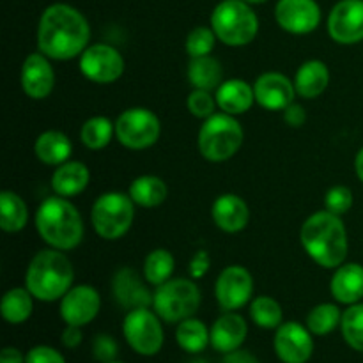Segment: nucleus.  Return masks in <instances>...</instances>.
Returning a JSON list of instances; mask_svg holds the SVG:
<instances>
[{"instance_id":"423d86ee","label":"nucleus","mask_w":363,"mask_h":363,"mask_svg":"<svg viewBox=\"0 0 363 363\" xmlns=\"http://www.w3.org/2000/svg\"><path fill=\"white\" fill-rule=\"evenodd\" d=\"M211 28L227 46H247L257 38L259 18L243 0H222L211 13Z\"/></svg>"},{"instance_id":"f704fd0d","label":"nucleus","mask_w":363,"mask_h":363,"mask_svg":"<svg viewBox=\"0 0 363 363\" xmlns=\"http://www.w3.org/2000/svg\"><path fill=\"white\" fill-rule=\"evenodd\" d=\"M250 319L262 330H277L284 323L282 305L272 296H257L250 301Z\"/></svg>"},{"instance_id":"2eb2a0df","label":"nucleus","mask_w":363,"mask_h":363,"mask_svg":"<svg viewBox=\"0 0 363 363\" xmlns=\"http://www.w3.org/2000/svg\"><path fill=\"white\" fill-rule=\"evenodd\" d=\"M275 20L289 34H311L321 23V7L315 0H279Z\"/></svg>"},{"instance_id":"dca6fc26","label":"nucleus","mask_w":363,"mask_h":363,"mask_svg":"<svg viewBox=\"0 0 363 363\" xmlns=\"http://www.w3.org/2000/svg\"><path fill=\"white\" fill-rule=\"evenodd\" d=\"M328 34L339 45L363 41V0H340L328 16Z\"/></svg>"},{"instance_id":"a211bd4d","label":"nucleus","mask_w":363,"mask_h":363,"mask_svg":"<svg viewBox=\"0 0 363 363\" xmlns=\"http://www.w3.org/2000/svg\"><path fill=\"white\" fill-rule=\"evenodd\" d=\"M254 92L255 103L272 112H284L291 103H294V96H296L294 82L277 71L262 73L255 80Z\"/></svg>"},{"instance_id":"ea45409f","label":"nucleus","mask_w":363,"mask_h":363,"mask_svg":"<svg viewBox=\"0 0 363 363\" xmlns=\"http://www.w3.org/2000/svg\"><path fill=\"white\" fill-rule=\"evenodd\" d=\"M119 354V344L108 333H99L92 340V357L99 363H108L117 360Z\"/></svg>"},{"instance_id":"9d476101","label":"nucleus","mask_w":363,"mask_h":363,"mask_svg":"<svg viewBox=\"0 0 363 363\" xmlns=\"http://www.w3.org/2000/svg\"><path fill=\"white\" fill-rule=\"evenodd\" d=\"M160 133H162L160 117L144 106L124 110L116 121V138L121 145L131 151L152 147L158 142Z\"/></svg>"},{"instance_id":"8fccbe9b","label":"nucleus","mask_w":363,"mask_h":363,"mask_svg":"<svg viewBox=\"0 0 363 363\" xmlns=\"http://www.w3.org/2000/svg\"><path fill=\"white\" fill-rule=\"evenodd\" d=\"M188 363H209V362L204 360V358H194V360L188 362Z\"/></svg>"},{"instance_id":"cd10ccee","label":"nucleus","mask_w":363,"mask_h":363,"mask_svg":"<svg viewBox=\"0 0 363 363\" xmlns=\"http://www.w3.org/2000/svg\"><path fill=\"white\" fill-rule=\"evenodd\" d=\"M128 194H130L131 201L135 204L140 206V208L151 209L165 202L167 195H169V188H167L165 181L162 177L145 174V176H138L137 179H133Z\"/></svg>"},{"instance_id":"f03ea898","label":"nucleus","mask_w":363,"mask_h":363,"mask_svg":"<svg viewBox=\"0 0 363 363\" xmlns=\"http://www.w3.org/2000/svg\"><path fill=\"white\" fill-rule=\"evenodd\" d=\"M300 241L308 257L321 268L335 269L346 262L350 241L342 218L328 209L308 216L300 230Z\"/></svg>"},{"instance_id":"c85d7f7f","label":"nucleus","mask_w":363,"mask_h":363,"mask_svg":"<svg viewBox=\"0 0 363 363\" xmlns=\"http://www.w3.org/2000/svg\"><path fill=\"white\" fill-rule=\"evenodd\" d=\"M176 342L184 353L199 354L211 346V330L201 319L188 318L177 325Z\"/></svg>"},{"instance_id":"3c124183","label":"nucleus","mask_w":363,"mask_h":363,"mask_svg":"<svg viewBox=\"0 0 363 363\" xmlns=\"http://www.w3.org/2000/svg\"><path fill=\"white\" fill-rule=\"evenodd\" d=\"M108 363H124V362H119V360H113V362H108Z\"/></svg>"},{"instance_id":"20e7f679","label":"nucleus","mask_w":363,"mask_h":363,"mask_svg":"<svg viewBox=\"0 0 363 363\" xmlns=\"http://www.w3.org/2000/svg\"><path fill=\"white\" fill-rule=\"evenodd\" d=\"M74 269L67 255L57 248L39 250L28 262L25 273V287L39 301L62 300L64 294L73 287Z\"/></svg>"},{"instance_id":"f3484780","label":"nucleus","mask_w":363,"mask_h":363,"mask_svg":"<svg viewBox=\"0 0 363 363\" xmlns=\"http://www.w3.org/2000/svg\"><path fill=\"white\" fill-rule=\"evenodd\" d=\"M147 280L133 268H119L112 279V294L119 307L130 312L135 308H152V293L147 287Z\"/></svg>"},{"instance_id":"a19ab883","label":"nucleus","mask_w":363,"mask_h":363,"mask_svg":"<svg viewBox=\"0 0 363 363\" xmlns=\"http://www.w3.org/2000/svg\"><path fill=\"white\" fill-rule=\"evenodd\" d=\"M25 363H66V358L55 347L46 346V344H38L30 347L25 354Z\"/></svg>"},{"instance_id":"de8ad7c7","label":"nucleus","mask_w":363,"mask_h":363,"mask_svg":"<svg viewBox=\"0 0 363 363\" xmlns=\"http://www.w3.org/2000/svg\"><path fill=\"white\" fill-rule=\"evenodd\" d=\"M354 172H357V177L363 184V147L357 152V158H354Z\"/></svg>"},{"instance_id":"1a4fd4ad","label":"nucleus","mask_w":363,"mask_h":363,"mask_svg":"<svg viewBox=\"0 0 363 363\" xmlns=\"http://www.w3.org/2000/svg\"><path fill=\"white\" fill-rule=\"evenodd\" d=\"M123 335L128 346L140 357H155L165 342L162 319L152 308H135L126 312Z\"/></svg>"},{"instance_id":"a18cd8bd","label":"nucleus","mask_w":363,"mask_h":363,"mask_svg":"<svg viewBox=\"0 0 363 363\" xmlns=\"http://www.w3.org/2000/svg\"><path fill=\"white\" fill-rule=\"evenodd\" d=\"M222 363H261V362L257 360V357H255V354H252L250 351H247L241 347V350L233 351V353L223 354Z\"/></svg>"},{"instance_id":"f8f14e48","label":"nucleus","mask_w":363,"mask_h":363,"mask_svg":"<svg viewBox=\"0 0 363 363\" xmlns=\"http://www.w3.org/2000/svg\"><path fill=\"white\" fill-rule=\"evenodd\" d=\"M254 277L245 266L233 264L222 269L215 282V296L223 312H238L252 300Z\"/></svg>"},{"instance_id":"9b49d317","label":"nucleus","mask_w":363,"mask_h":363,"mask_svg":"<svg viewBox=\"0 0 363 363\" xmlns=\"http://www.w3.org/2000/svg\"><path fill=\"white\" fill-rule=\"evenodd\" d=\"M80 73L92 84L108 85L119 80L124 74V57L116 46L106 43H96L85 48V52L78 57Z\"/></svg>"},{"instance_id":"393cba45","label":"nucleus","mask_w":363,"mask_h":363,"mask_svg":"<svg viewBox=\"0 0 363 363\" xmlns=\"http://www.w3.org/2000/svg\"><path fill=\"white\" fill-rule=\"evenodd\" d=\"M293 82L296 94L303 99L319 98L330 85V69L323 60H307L298 67Z\"/></svg>"},{"instance_id":"5701e85b","label":"nucleus","mask_w":363,"mask_h":363,"mask_svg":"<svg viewBox=\"0 0 363 363\" xmlns=\"http://www.w3.org/2000/svg\"><path fill=\"white\" fill-rule=\"evenodd\" d=\"M216 105L222 112L229 113V116H241V113L248 112L255 103V92L254 85L248 82L241 80V78H230V80H223L222 85L215 91Z\"/></svg>"},{"instance_id":"bb28decb","label":"nucleus","mask_w":363,"mask_h":363,"mask_svg":"<svg viewBox=\"0 0 363 363\" xmlns=\"http://www.w3.org/2000/svg\"><path fill=\"white\" fill-rule=\"evenodd\" d=\"M188 80L194 89L216 91L223 82V66L216 57H194L188 64Z\"/></svg>"},{"instance_id":"72a5a7b5","label":"nucleus","mask_w":363,"mask_h":363,"mask_svg":"<svg viewBox=\"0 0 363 363\" xmlns=\"http://www.w3.org/2000/svg\"><path fill=\"white\" fill-rule=\"evenodd\" d=\"M342 321V312L335 303H319L307 314L305 326L311 330L312 335L325 337L335 332Z\"/></svg>"},{"instance_id":"7c9ffc66","label":"nucleus","mask_w":363,"mask_h":363,"mask_svg":"<svg viewBox=\"0 0 363 363\" xmlns=\"http://www.w3.org/2000/svg\"><path fill=\"white\" fill-rule=\"evenodd\" d=\"M28 222V208L16 191L4 190L0 194V227L4 233H20Z\"/></svg>"},{"instance_id":"f257e3e1","label":"nucleus","mask_w":363,"mask_h":363,"mask_svg":"<svg viewBox=\"0 0 363 363\" xmlns=\"http://www.w3.org/2000/svg\"><path fill=\"white\" fill-rule=\"evenodd\" d=\"M91 41L87 18L69 4H52L43 11L38 25V50L53 60L80 57Z\"/></svg>"},{"instance_id":"c9c22d12","label":"nucleus","mask_w":363,"mask_h":363,"mask_svg":"<svg viewBox=\"0 0 363 363\" xmlns=\"http://www.w3.org/2000/svg\"><path fill=\"white\" fill-rule=\"evenodd\" d=\"M340 333L351 350L363 353V303L350 305L342 312Z\"/></svg>"},{"instance_id":"0eeeda50","label":"nucleus","mask_w":363,"mask_h":363,"mask_svg":"<svg viewBox=\"0 0 363 363\" xmlns=\"http://www.w3.org/2000/svg\"><path fill=\"white\" fill-rule=\"evenodd\" d=\"M201 289L194 279H170L156 287L152 296V311L163 323L179 325L188 318H194L201 307Z\"/></svg>"},{"instance_id":"39448f33","label":"nucleus","mask_w":363,"mask_h":363,"mask_svg":"<svg viewBox=\"0 0 363 363\" xmlns=\"http://www.w3.org/2000/svg\"><path fill=\"white\" fill-rule=\"evenodd\" d=\"M243 140V126L238 123L236 117L220 112L204 119L199 130L197 147L202 158L213 163H222L240 151Z\"/></svg>"},{"instance_id":"49530a36","label":"nucleus","mask_w":363,"mask_h":363,"mask_svg":"<svg viewBox=\"0 0 363 363\" xmlns=\"http://www.w3.org/2000/svg\"><path fill=\"white\" fill-rule=\"evenodd\" d=\"M0 363H25V354L18 347L7 346L0 351Z\"/></svg>"},{"instance_id":"7ed1b4c3","label":"nucleus","mask_w":363,"mask_h":363,"mask_svg":"<svg viewBox=\"0 0 363 363\" xmlns=\"http://www.w3.org/2000/svg\"><path fill=\"white\" fill-rule=\"evenodd\" d=\"M35 229L50 248L69 252L84 240V220L69 199L53 195L45 199L35 211Z\"/></svg>"},{"instance_id":"4be33fe9","label":"nucleus","mask_w":363,"mask_h":363,"mask_svg":"<svg viewBox=\"0 0 363 363\" xmlns=\"http://www.w3.org/2000/svg\"><path fill=\"white\" fill-rule=\"evenodd\" d=\"M330 291L337 303L340 305H354L363 300V266L358 262H344L330 282Z\"/></svg>"},{"instance_id":"b1692460","label":"nucleus","mask_w":363,"mask_h":363,"mask_svg":"<svg viewBox=\"0 0 363 363\" xmlns=\"http://www.w3.org/2000/svg\"><path fill=\"white\" fill-rule=\"evenodd\" d=\"M89 181H91V172L87 165L77 160H67L53 170L52 190L60 197L73 199L89 186Z\"/></svg>"},{"instance_id":"6e6552de","label":"nucleus","mask_w":363,"mask_h":363,"mask_svg":"<svg viewBox=\"0 0 363 363\" xmlns=\"http://www.w3.org/2000/svg\"><path fill=\"white\" fill-rule=\"evenodd\" d=\"M135 206L130 194L106 191L99 195L91 209V223L96 234L106 241L121 240L133 225Z\"/></svg>"},{"instance_id":"79ce46f5","label":"nucleus","mask_w":363,"mask_h":363,"mask_svg":"<svg viewBox=\"0 0 363 363\" xmlns=\"http://www.w3.org/2000/svg\"><path fill=\"white\" fill-rule=\"evenodd\" d=\"M209 264H211V259H209L208 252L199 250L197 254L194 255V259L190 261V268H188V272H190V279L194 280L202 279V277L208 273Z\"/></svg>"},{"instance_id":"ddd939ff","label":"nucleus","mask_w":363,"mask_h":363,"mask_svg":"<svg viewBox=\"0 0 363 363\" xmlns=\"http://www.w3.org/2000/svg\"><path fill=\"white\" fill-rule=\"evenodd\" d=\"M273 350L282 363H307L314 354V335L300 323H282L275 330Z\"/></svg>"},{"instance_id":"4468645a","label":"nucleus","mask_w":363,"mask_h":363,"mask_svg":"<svg viewBox=\"0 0 363 363\" xmlns=\"http://www.w3.org/2000/svg\"><path fill=\"white\" fill-rule=\"evenodd\" d=\"M101 311V296L92 286H73L62 296L59 305L60 318L66 325L87 326Z\"/></svg>"},{"instance_id":"37998d69","label":"nucleus","mask_w":363,"mask_h":363,"mask_svg":"<svg viewBox=\"0 0 363 363\" xmlns=\"http://www.w3.org/2000/svg\"><path fill=\"white\" fill-rule=\"evenodd\" d=\"M284 121L289 124L291 128H301L307 123V112L298 103H291L286 110H284Z\"/></svg>"},{"instance_id":"2f4dec72","label":"nucleus","mask_w":363,"mask_h":363,"mask_svg":"<svg viewBox=\"0 0 363 363\" xmlns=\"http://www.w3.org/2000/svg\"><path fill=\"white\" fill-rule=\"evenodd\" d=\"M116 135V123L105 116H94L80 128V140L91 151H101L112 142Z\"/></svg>"},{"instance_id":"6ab92c4d","label":"nucleus","mask_w":363,"mask_h":363,"mask_svg":"<svg viewBox=\"0 0 363 363\" xmlns=\"http://www.w3.org/2000/svg\"><path fill=\"white\" fill-rule=\"evenodd\" d=\"M21 89L30 99H46L55 89V71L41 52L30 53L21 64Z\"/></svg>"},{"instance_id":"473e14b6","label":"nucleus","mask_w":363,"mask_h":363,"mask_svg":"<svg viewBox=\"0 0 363 363\" xmlns=\"http://www.w3.org/2000/svg\"><path fill=\"white\" fill-rule=\"evenodd\" d=\"M176 269V259L167 248H155L147 254L144 261V279L149 286H162L167 280L172 279Z\"/></svg>"},{"instance_id":"e433bc0d","label":"nucleus","mask_w":363,"mask_h":363,"mask_svg":"<svg viewBox=\"0 0 363 363\" xmlns=\"http://www.w3.org/2000/svg\"><path fill=\"white\" fill-rule=\"evenodd\" d=\"M216 34L211 27H195L194 30H190V34L186 35V41H184V48H186L188 55L194 59V57H204L209 55L215 48L216 43Z\"/></svg>"},{"instance_id":"c756f323","label":"nucleus","mask_w":363,"mask_h":363,"mask_svg":"<svg viewBox=\"0 0 363 363\" xmlns=\"http://www.w3.org/2000/svg\"><path fill=\"white\" fill-rule=\"evenodd\" d=\"M34 300L27 287H13L7 291L0 303L4 321L9 325H23L34 312Z\"/></svg>"},{"instance_id":"c03bdc74","label":"nucleus","mask_w":363,"mask_h":363,"mask_svg":"<svg viewBox=\"0 0 363 363\" xmlns=\"http://www.w3.org/2000/svg\"><path fill=\"white\" fill-rule=\"evenodd\" d=\"M60 340H62V346L67 347V350H77V347L82 344V340H84L82 326L66 325L62 335H60Z\"/></svg>"},{"instance_id":"412c9836","label":"nucleus","mask_w":363,"mask_h":363,"mask_svg":"<svg viewBox=\"0 0 363 363\" xmlns=\"http://www.w3.org/2000/svg\"><path fill=\"white\" fill-rule=\"evenodd\" d=\"M213 222L227 234L241 233L250 222V209L247 202L236 194H223L211 206Z\"/></svg>"},{"instance_id":"a878e982","label":"nucleus","mask_w":363,"mask_h":363,"mask_svg":"<svg viewBox=\"0 0 363 363\" xmlns=\"http://www.w3.org/2000/svg\"><path fill=\"white\" fill-rule=\"evenodd\" d=\"M34 152L38 160L45 165L59 167L71 158L73 152V142L66 133L57 130L43 131L34 144Z\"/></svg>"},{"instance_id":"58836bf2","label":"nucleus","mask_w":363,"mask_h":363,"mask_svg":"<svg viewBox=\"0 0 363 363\" xmlns=\"http://www.w3.org/2000/svg\"><path fill=\"white\" fill-rule=\"evenodd\" d=\"M354 204V195L351 188L344 186V184H337L332 186L325 195V208L333 215H346Z\"/></svg>"},{"instance_id":"aec40b11","label":"nucleus","mask_w":363,"mask_h":363,"mask_svg":"<svg viewBox=\"0 0 363 363\" xmlns=\"http://www.w3.org/2000/svg\"><path fill=\"white\" fill-rule=\"evenodd\" d=\"M211 347L220 354L241 350L248 335V325L238 312H223L211 328Z\"/></svg>"},{"instance_id":"4c0bfd02","label":"nucleus","mask_w":363,"mask_h":363,"mask_svg":"<svg viewBox=\"0 0 363 363\" xmlns=\"http://www.w3.org/2000/svg\"><path fill=\"white\" fill-rule=\"evenodd\" d=\"M186 106L190 113L197 119H208L213 113H216V98L213 96L211 91H204V89H194L186 99Z\"/></svg>"},{"instance_id":"09e8293b","label":"nucleus","mask_w":363,"mask_h":363,"mask_svg":"<svg viewBox=\"0 0 363 363\" xmlns=\"http://www.w3.org/2000/svg\"><path fill=\"white\" fill-rule=\"evenodd\" d=\"M243 2H247V4H250V6H254V4H264V2H268V0H243Z\"/></svg>"}]
</instances>
